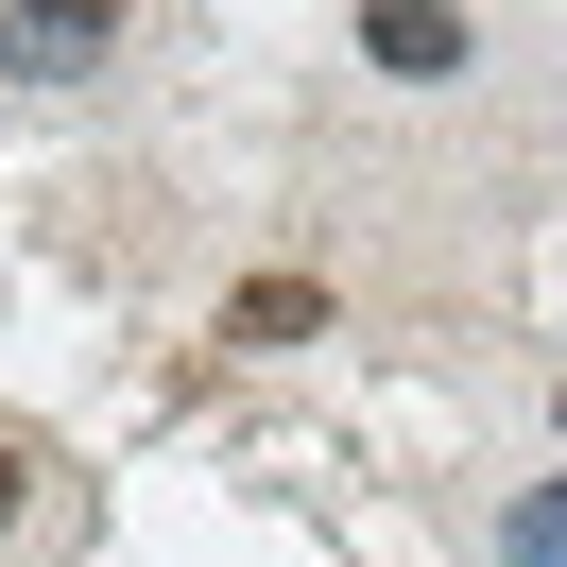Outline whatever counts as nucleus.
<instances>
[{
  "label": "nucleus",
  "instance_id": "5",
  "mask_svg": "<svg viewBox=\"0 0 567 567\" xmlns=\"http://www.w3.org/2000/svg\"><path fill=\"white\" fill-rule=\"evenodd\" d=\"M35 498H52V447H35V430H0V550L35 533Z\"/></svg>",
  "mask_w": 567,
  "mask_h": 567
},
{
  "label": "nucleus",
  "instance_id": "3",
  "mask_svg": "<svg viewBox=\"0 0 567 567\" xmlns=\"http://www.w3.org/2000/svg\"><path fill=\"white\" fill-rule=\"evenodd\" d=\"M310 327H327L310 276H241V292H224V344H310Z\"/></svg>",
  "mask_w": 567,
  "mask_h": 567
},
{
  "label": "nucleus",
  "instance_id": "2",
  "mask_svg": "<svg viewBox=\"0 0 567 567\" xmlns=\"http://www.w3.org/2000/svg\"><path fill=\"white\" fill-rule=\"evenodd\" d=\"M104 52H121V18H0V70L18 86H86Z\"/></svg>",
  "mask_w": 567,
  "mask_h": 567
},
{
  "label": "nucleus",
  "instance_id": "1",
  "mask_svg": "<svg viewBox=\"0 0 567 567\" xmlns=\"http://www.w3.org/2000/svg\"><path fill=\"white\" fill-rule=\"evenodd\" d=\"M361 70H395V86H447V70H482V18H430V0H379V18H361Z\"/></svg>",
  "mask_w": 567,
  "mask_h": 567
},
{
  "label": "nucleus",
  "instance_id": "4",
  "mask_svg": "<svg viewBox=\"0 0 567 567\" xmlns=\"http://www.w3.org/2000/svg\"><path fill=\"white\" fill-rule=\"evenodd\" d=\"M498 567H567V482H533L516 516H498Z\"/></svg>",
  "mask_w": 567,
  "mask_h": 567
}]
</instances>
